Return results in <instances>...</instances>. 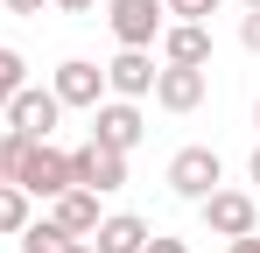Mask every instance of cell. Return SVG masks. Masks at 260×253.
Listing matches in <instances>:
<instances>
[{"label":"cell","mask_w":260,"mask_h":253,"mask_svg":"<svg viewBox=\"0 0 260 253\" xmlns=\"http://www.w3.org/2000/svg\"><path fill=\"white\" fill-rule=\"evenodd\" d=\"M0 162H7V183H21L28 197H63L71 190V148H56V141H28V134H0Z\"/></svg>","instance_id":"obj_1"},{"label":"cell","mask_w":260,"mask_h":253,"mask_svg":"<svg viewBox=\"0 0 260 253\" xmlns=\"http://www.w3.org/2000/svg\"><path fill=\"white\" fill-rule=\"evenodd\" d=\"M71 183H78V190H91V197H113V190H127V155L85 134V141L71 148Z\"/></svg>","instance_id":"obj_2"},{"label":"cell","mask_w":260,"mask_h":253,"mask_svg":"<svg viewBox=\"0 0 260 253\" xmlns=\"http://www.w3.org/2000/svg\"><path fill=\"white\" fill-rule=\"evenodd\" d=\"M106 21H113L120 49H155L162 28H169V7L162 0H106Z\"/></svg>","instance_id":"obj_3"},{"label":"cell","mask_w":260,"mask_h":253,"mask_svg":"<svg viewBox=\"0 0 260 253\" xmlns=\"http://www.w3.org/2000/svg\"><path fill=\"white\" fill-rule=\"evenodd\" d=\"M197 211H204V232H211V239H246V232H260V204H253V190H225V183H218Z\"/></svg>","instance_id":"obj_4"},{"label":"cell","mask_w":260,"mask_h":253,"mask_svg":"<svg viewBox=\"0 0 260 253\" xmlns=\"http://www.w3.org/2000/svg\"><path fill=\"white\" fill-rule=\"evenodd\" d=\"M218 183H225V162H218V148H176V155H169V190H176V197L204 204Z\"/></svg>","instance_id":"obj_5"},{"label":"cell","mask_w":260,"mask_h":253,"mask_svg":"<svg viewBox=\"0 0 260 253\" xmlns=\"http://www.w3.org/2000/svg\"><path fill=\"white\" fill-rule=\"evenodd\" d=\"M0 120L14 126V134H28V141H49L56 120H63V106H56V91H49V84H21V91L7 99V113H0Z\"/></svg>","instance_id":"obj_6"},{"label":"cell","mask_w":260,"mask_h":253,"mask_svg":"<svg viewBox=\"0 0 260 253\" xmlns=\"http://www.w3.org/2000/svg\"><path fill=\"white\" fill-rule=\"evenodd\" d=\"M49 91H56V106L71 113H91L99 99H106V64H91V56H63L56 64V78H49Z\"/></svg>","instance_id":"obj_7"},{"label":"cell","mask_w":260,"mask_h":253,"mask_svg":"<svg viewBox=\"0 0 260 253\" xmlns=\"http://www.w3.org/2000/svg\"><path fill=\"white\" fill-rule=\"evenodd\" d=\"M141 134H148V120H141V106H134V99H99V106H91V141H106V148L134 155V148H141Z\"/></svg>","instance_id":"obj_8"},{"label":"cell","mask_w":260,"mask_h":253,"mask_svg":"<svg viewBox=\"0 0 260 253\" xmlns=\"http://www.w3.org/2000/svg\"><path fill=\"white\" fill-rule=\"evenodd\" d=\"M155 71H162V64H155V49H120V56L106 64V91L141 106V99L155 91Z\"/></svg>","instance_id":"obj_9"},{"label":"cell","mask_w":260,"mask_h":253,"mask_svg":"<svg viewBox=\"0 0 260 253\" xmlns=\"http://www.w3.org/2000/svg\"><path fill=\"white\" fill-rule=\"evenodd\" d=\"M211 91V71H183V64H162L155 71V106L162 113H197Z\"/></svg>","instance_id":"obj_10"},{"label":"cell","mask_w":260,"mask_h":253,"mask_svg":"<svg viewBox=\"0 0 260 253\" xmlns=\"http://www.w3.org/2000/svg\"><path fill=\"white\" fill-rule=\"evenodd\" d=\"M162 64L211 71V28H204V21H169V28H162Z\"/></svg>","instance_id":"obj_11"},{"label":"cell","mask_w":260,"mask_h":253,"mask_svg":"<svg viewBox=\"0 0 260 253\" xmlns=\"http://www.w3.org/2000/svg\"><path fill=\"white\" fill-rule=\"evenodd\" d=\"M148 239H155V225H148V218H134V211L99 218V232H91V246H99V253H141Z\"/></svg>","instance_id":"obj_12"},{"label":"cell","mask_w":260,"mask_h":253,"mask_svg":"<svg viewBox=\"0 0 260 253\" xmlns=\"http://www.w3.org/2000/svg\"><path fill=\"white\" fill-rule=\"evenodd\" d=\"M49 218H56V225H63L71 239H91V232H99V197L71 183L63 197H49Z\"/></svg>","instance_id":"obj_13"},{"label":"cell","mask_w":260,"mask_h":253,"mask_svg":"<svg viewBox=\"0 0 260 253\" xmlns=\"http://www.w3.org/2000/svg\"><path fill=\"white\" fill-rule=\"evenodd\" d=\"M71 246H78V239H71L56 218H28V225H21V253H71Z\"/></svg>","instance_id":"obj_14"},{"label":"cell","mask_w":260,"mask_h":253,"mask_svg":"<svg viewBox=\"0 0 260 253\" xmlns=\"http://www.w3.org/2000/svg\"><path fill=\"white\" fill-rule=\"evenodd\" d=\"M28 204H36V197H28L21 183H0V232H7V239H21V225L36 218Z\"/></svg>","instance_id":"obj_15"},{"label":"cell","mask_w":260,"mask_h":253,"mask_svg":"<svg viewBox=\"0 0 260 253\" xmlns=\"http://www.w3.org/2000/svg\"><path fill=\"white\" fill-rule=\"evenodd\" d=\"M28 84V56L14 49V42H0V113H7V99Z\"/></svg>","instance_id":"obj_16"},{"label":"cell","mask_w":260,"mask_h":253,"mask_svg":"<svg viewBox=\"0 0 260 253\" xmlns=\"http://www.w3.org/2000/svg\"><path fill=\"white\" fill-rule=\"evenodd\" d=\"M162 7H169L176 21H211V14L225 7V0H162Z\"/></svg>","instance_id":"obj_17"},{"label":"cell","mask_w":260,"mask_h":253,"mask_svg":"<svg viewBox=\"0 0 260 253\" xmlns=\"http://www.w3.org/2000/svg\"><path fill=\"white\" fill-rule=\"evenodd\" d=\"M239 42H246V49L260 56V7H246V21H239Z\"/></svg>","instance_id":"obj_18"},{"label":"cell","mask_w":260,"mask_h":253,"mask_svg":"<svg viewBox=\"0 0 260 253\" xmlns=\"http://www.w3.org/2000/svg\"><path fill=\"white\" fill-rule=\"evenodd\" d=\"M141 253H190V239H169V232H155V239H148Z\"/></svg>","instance_id":"obj_19"},{"label":"cell","mask_w":260,"mask_h":253,"mask_svg":"<svg viewBox=\"0 0 260 253\" xmlns=\"http://www.w3.org/2000/svg\"><path fill=\"white\" fill-rule=\"evenodd\" d=\"M0 7H7V14H43L49 0H0Z\"/></svg>","instance_id":"obj_20"},{"label":"cell","mask_w":260,"mask_h":253,"mask_svg":"<svg viewBox=\"0 0 260 253\" xmlns=\"http://www.w3.org/2000/svg\"><path fill=\"white\" fill-rule=\"evenodd\" d=\"M225 253H260V232H246V239H225Z\"/></svg>","instance_id":"obj_21"},{"label":"cell","mask_w":260,"mask_h":253,"mask_svg":"<svg viewBox=\"0 0 260 253\" xmlns=\"http://www.w3.org/2000/svg\"><path fill=\"white\" fill-rule=\"evenodd\" d=\"M56 14H91V0H49Z\"/></svg>","instance_id":"obj_22"},{"label":"cell","mask_w":260,"mask_h":253,"mask_svg":"<svg viewBox=\"0 0 260 253\" xmlns=\"http://www.w3.org/2000/svg\"><path fill=\"white\" fill-rule=\"evenodd\" d=\"M246 176H253V183H260V148H253V162H246Z\"/></svg>","instance_id":"obj_23"},{"label":"cell","mask_w":260,"mask_h":253,"mask_svg":"<svg viewBox=\"0 0 260 253\" xmlns=\"http://www.w3.org/2000/svg\"><path fill=\"white\" fill-rule=\"evenodd\" d=\"M71 253H99V246H91V239H78V246H71Z\"/></svg>","instance_id":"obj_24"},{"label":"cell","mask_w":260,"mask_h":253,"mask_svg":"<svg viewBox=\"0 0 260 253\" xmlns=\"http://www.w3.org/2000/svg\"><path fill=\"white\" fill-rule=\"evenodd\" d=\"M253 126H260V99H253Z\"/></svg>","instance_id":"obj_25"},{"label":"cell","mask_w":260,"mask_h":253,"mask_svg":"<svg viewBox=\"0 0 260 253\" xmlns=\"http://www.w3.org/2000/svg\"><path fill=\"white\" fill-rule=\"evenodd\" d=\"M0 183H7V162H0Z\"/></svg>","instance_id":"obj_26"},{"label":"cell","mask_w":260,"mask_h":253,"mask_svg":"<svg viewBox=\"0 0 260 253\" xmlns=\"http://www.w3.org/2000/svg\"><path fill=\"white\" fill-rule=\"evenodd\" d=\"M239 7H260V0H239Z\"/></svg>","instance_id":"obj_27"}]
</instances>
